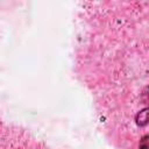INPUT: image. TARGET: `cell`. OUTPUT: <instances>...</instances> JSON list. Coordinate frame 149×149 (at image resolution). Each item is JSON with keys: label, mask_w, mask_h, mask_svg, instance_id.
Wrapping results in <instances>:
<instances>
[{"label": "cell", "mask_w": 149, "mask_h": 149, "mask_svg": "<svg viewBox=\"0 0 149 149\" xmlns=\"http://www.w3.org/2000/svg\"><path fill=\"white\" fill-rule=\"evenodd\" d=\"M148 121V109L144 108L142 111H140L136 115V123L139 126H146Z\"/></svg>", "instance_id": "6da1fadb"}, {"label": "cell", "mask_w": 149, "mask_h": 149, "mask_svg": "<svg viewBox=\"0 0 149 149\" xmlns=\"http://www.w3.org/2000/svg\"><path fill=\"white\" fill-rule=\"evenodd\" d=\"M140 149H148V135L143 136V139L140 142Z\"/></svg>", "instance_id": "7a4b0ae2"}]
</instances>
